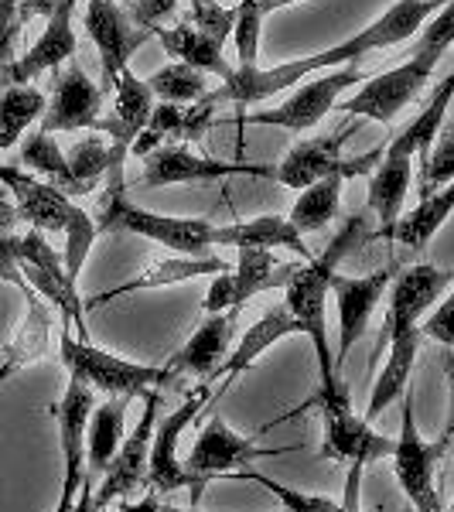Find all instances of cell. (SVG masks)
Returning a JSON list of instances; mask_svg holds the SVG:
<instances>
[{"mask_svg":"<svg viewBox=\"0 0 454 512\" xmlns=\"http://www.w3.org/2000/svg\"><path fill=\"white\" fill-rule=\"evenodd\" d=\"M441 7H444V0H396V4L386 7L373 24H366L359 35L338 41V45L325 48V52H318V55L267 65V69H260V65H236V69L229 72V79H222V86L209 96L216 99V103H239V106L263 103V99L284 93V89L318 76V72H325V69L356 65L359 59H366V55H373V52L403 45V41L414 38Z\"/></svg>","mask_w":454,"mask_h":512,"instance_id":"cell-1","label":"cell"},{"mask_svg":"<svg viewBox=\"0 0 454 512\" xmlns=\"http://www.w3.org/2000/svg\"><path fill=\"white\" fill-rule=\"evenodd\" d=\"M366 236H369L366 212H359V216H349V219H345V226L332 236V243H328L321 253L311 256V260H304L301 270L294 274V280L284 287L287 311L294 315L297 328H301V335L308 338L311 345H315V355H318V390H338V386H345L342 376L335 373L325 308H328V297H332V277L338 274V263H342L345 256L356 250V246Z\"/></svg>","mask_w":454,"mask_h":512,"instance_id":"cell-2","label":"cell"},{"mask_svg":"<svg viewBox=\"0 0 454 512\" xmlns=\"http://www.w3.org/2000/svg\"><path fill=\"white\" fill-rule=\"evenodd\" d=\"M454 45V0H444V7L427 21V28L420 31L414 52L407 62H400L396 69L383 72V76H369L362 86L345 99V117L352 120H376L390 123L407 110L414 99L424 93V86L431 82L437 62L444 59V52Z\"/></svg>","mask_w":454,"mask_h":512,"instance_id":"cell-3","label":"cell"},{"mask_svg":"<svg viewBox=\"0 0 454 512\" xmlns=\"http://www.w3.org/2000/svg\"><path fill=\"white\" fill-rule=\"evenodd\" d=\"M123 164L127 154L113 151L110 171H106V195L96 212L99 233H130L144 236L151 243L164 246L181 256H202L216 246V226L209 219L195 216H164V212H151L127 198V185H123Z\"/></svg>","mask_w":454,"mask_h":512,"instance_id":"cell-4","label":"cell"},{"mask_svg":"<svg viewBox=\"0 0 454 512\" xmlns=\"http://www.w3.org/2000/svg\"><path fill=\"white\" fill-rule=\"evenodd\" d=\"M59 359L69 379L89 386L93 393L123 396V400H134V396H144L147 390H164V386L181 383L164 366H144V362L123 359V355L110 349H99L93 342L72 338L69 328L59 338Z\"/></svg>","mask_w":454,"mask_h":512,"instance_id":"cell-5","label":"cell"},{"mask_svg":"<svg viewBox=\"0 0 454 512\" xmlns=\"http://www.w3.org/2000/svg\"><path fill=\"white\" fill-rule=\"evenodd\" d=\"M325 424V437H321V458L342 461V465H376V461L390 458L396 441L386 434L373 431L366 417L356 414L352 396L345 386L338 390H318L311 400Z\"/></svg>","mask_w":454,"mask_h":512,"instance_id":"cell-6","label":"cell"},{"mask_svg":"<svg viewBox=\"0 0 454 512\" xmlns=\"http://www.w3.org/2000/svg\"><path fill=\"white\" fill-rule=\"evenodd\" d=\"M369 76L356 65H338V69L318 72L315 79H304V86H297L284 103L270 106V110H253L246 113L243 123L250 127H277L291 130V134H304V130L318 127L328 113L335 110V103L349 89H359Z\"/></svg>","mask_w":454,"mask_h":512,"instance_id":"cell-7","label":"cell"},{"mask_svg":"<svg viewBox=\"0 0 454 512\" xmlns=\"http://www.w3.org/2000/svg\"><path fill=\"white\" fill-rule=\"evenodd\" d=\"M352 130H356V123H345V127L335 130V134L311 137V140L294 144L291 151L274 164V178L284 188H291V192H301V188L315 185L318 178H328V175H345V178L369 175V171L379 164V158H383L386 147L366 151V154H359V158H345L342 151H345V140H349Z\"/></svg>","mask_w":454,"mask_h":512,"instance_id":"cell-8","label":"cell"},{"mask_svg":"<svg viewBox=\"0 0 454 512\" xmlns=\"http://www.w3.org/2000/svg\"><path fill=\"white\" fill-rule=\"evenodd\" d=\"M18 263H21L24 280H28L52 308L62 311V325L76 328V338L89 342L86 304H82L79 284L69 277V270H65V263H62V253L48 243L41 229H28V233L18 239Z\"/></svg>","mask_w":454,"mask_h":512,"instance_id":"cell-9","label":"cell"},{"mask_svg":"<svg viewBox=\"0 0 454 512\" xmlns=\"http://www.w3.org/2000/svg\"><path fill=\"white\" fill-rule=\"evenodd\" d=\"M454 284V270H441L434 263H414V267L396 270L393 284H390V308H386V325L383 335H379V345L373 349V359H369V369L379 362V355L386 352V342L396 335L407 332H420L427 311L437 308V301L444 297V291Z\"/></svg>","mask_w":454,"mask_h":512,"instance_id":"cell-10","label":"cell"},{"mask_svg":"<svg viewBox=\"0 0 454 512\" xmlns=\"http://www.w3.org/2000/svg\"><path fill=\"white\" fill-rule=\"evenodd\" d=\"M301 444H291V448H267V444L253 441V437L236 434L233 427L222 420V414H212L209 424L198 431L192 451L185 458V472L195 478V482L209 485L212 478H226L233 472H243L253 461L263 458H284V454L297 451Z\"/></svg>","mask_w":454,"mask_h":512,"instance_id":"cell-11","label":"cell"},{"mask_svg":"<svg viewBox=\"0 0 454 512\" xmlns=\"http://www.w3.org/2000/svg\"><path fill=\"white\" fill-rule=\"evenodd\" d=\"M451 451V437L441 434L437 441H424L417 431V414H414V386H407L403 393V420H400V437H396L393 448V475L400 482V492L407 495L410 506H424L434 495H441L437 489V465L441 458Z\"/></svg>","mask_w":454,"mask_h":512,"instance_id":"cell-12","label":"cell"},{"mask_svg":"<svg viewBox=\"0 0 454 512\" xmlns=\"http://www.w3.org/2000/svg\"><path fill=\"white\" fill-rule=\"evenodd\" d=\"M209 400H212L209 386L198 383L195 390L181 400L178 410L158 417L154 441H151V475H147V489H151L154 495L175 492V489H192V506H198L205 485L195 482V478L185 472V465H181V458H178V441H181V434L188 431V424L202 414Z\"/></svg>","mask_w":454,"mask_h":512,"instance_id":"cell-13","label":"cell"},{"mask_svg":"<svg viewBox=\"0 0 454 512\" xmlns=\"http://www.w3.org/2000/svg\"><path fill=\"white\" fill-rule=\"evenodd\" d=\"M158 417H161V393L147 390L137 427L127 434V441H123L120 451L113 454L110 468H106L103 478H99V489H96L99 512L110 509L113 502H127L134 492L147 489V475H151V441H154Z\"/></svg>","mask_w":454,"mask_h":512,"instance_id":"cell-14","label":"cell"},{"mask_svg":"<svg viewBox=\"0 0 454 512\" xmlns=\"http://www.w3.org/2000/svg\"><path fill=\"white\" fill-rule=\"evenodd\" d=\"M396 277V263L383 270H373V274H335L332 277V301L338 308V349L332 352L335 359V373L342 376V366L349 359V352L356 349L366 335L369 321H373V311L379 308V301H386V291H390Z\"/></svg>","mask_w":454,"mask_h":512,"instance_id":"cell-15","label":"cell"},{"mask_svg":"<svg viewBox=\"0 0 454 512\" xmlns=\"http://www.w3.org/2000/svg\"><path fill=\"white\" fill-rule=\"evenodd\" d=\"M106 93L86 76V69L72 55L55 69L52 99L41 113V130L45 134H76V130H96L103 120Z\"/></svg>","mask_w":454,"mask_h":512,"instance_id":"cell-16","label":"cell"},{"mask_svg":"<svg viewBox=\"0 0 454 512\" xmlns=\"http://www.w3.org/2000/svg\"><path fill=\"white\" fill-rule=\"evenodd\" d=\"M89 38H93L99 52V89L113 93L117 76L130 65V55L140 48L151 31L137 28L130 14L120 7V0H86V14H82Z\"/></svg>","mask_w":454,"mask_h":512,"instance_id":"cell-17","label":"cell"},{"mask_svg":"<svg viewBox=\"0 0 454 512\" xmlns=\"http://www.w3.org/2000/svg\"><path fill=\"white\" fill-rule=\"evenodd\" d=\"M233 175H250V178H274V168L267 164H233L219 158H205L195 154L185 144H164L154 147L144 158V181L147 188H168V185H198V181H219Z\"/></svg>","mask_w":454,"mask_h":512,"instance_id":"cell-18","label":"cell"},{"mask_svg":"<svg viewBox=\"0 0 454 512\" xmlns=\"http://www.w3.org/2000/svg\"><path fill=\"white\" fill-rule=\"evenodd\" d=\"M0 185L14 195V209L28 222L31 229L41 233H65V226L79 212V205L62 192L59 185H48L45 178L31 175L21 164H0Z\"/></svg>","mask_w":454,"mask_h":512,"instance_id":"cell-19","label":"cell"},{"mask_svg":"<svg viewBox=\"0 0 454 512\" xmlns=\"http://www.w3.org/2000/svg\"><path fill=\"white\" fill-rule=\"evenodd\" d=\"M236 315H239V308L219 311V315H205V321L195 328L192 338H188V342L181 345L175 355H168L164 369H168V373H175L178 379L192 376V379H198V383L212 386L219 366L226 362V355H229Z\"/></svg>","mask_w":454,"mask_h":512,"instance_id":"cell-20","label":"cell"},{"mask_svg":"<svg viewBox=\"0 0 454 512\" xmlns=\"http://www.w3.org/2000/svg\"><path fill=\"white\" fill-rule=\"evenodd\" d=\"M216 99L202 96L198 103H154L151 120L140 130V137L134 140L130 154L144 161L154 147H164L171 140L178 144H195V140L205 137V130L216 123Z\"/></svg>","mask_w":454,"mask_h":512,"instance_id":"cell-21","label":"cell"},{"mask_svg":"<svg viewBox=\"0 0 454 512\" xmlns=\"http://www.w3.org/2000/svg\"><path fill=\"white\" fill-rule=\"evenodd\" d=\"M233 270L226 260L212 253H202V256H164V260L151 263L147 270H140L137 277L123 280V284L110 287V291H99L93 297H82L86 304V315L96 308H106L110 301L117 297H127V294H140V291H161V287H175V284H185V280H195V277H216V274H226Z\"/></svg>","mask_w":454,"mask_h":512,"instance_id":"cell-22","label":"cell"},{"mask_svg":"<svg viewBox=\"0 0 454 512\" xmlns=\"http://www.w3.org/2000/svg\"><path fill=\"white\" fill-rule=\"evenodd\" d=\"M113 110L110 117L99 120V134L110 137V147L120 154H130L134 140L140 137V130L147 127L151 120V110H154V93L147 86V79H140L134 69H123L117 76V86H113Z\"/></svg>","mask_w":454,"mask_h":512,"instance_id":"cell-23","label":"cell"},{"mask_svg":"<svg viewBox=\"0 0 454 512\" xmlns=\"http://www.w3.org/2000/svg\"><path fill=\"white\" fill-rule=\"evenodd\" d=\"M291 335H301V328H297L294 315L287 311V304H274V308L263 311V315L243 332V338H239L236 352L226 355V362L219 366V373H216L219 393L229 390L243 373H250L260 362V355L267 349H274L280 338H291ZM216 379H212V383H216Z\"/></svg>","mask_w":454,"mask_h":512,"instance_id":"cell-24","label":"cell"},{"mask_svg":"<svg viewBox=\"0 0 454 512\" xmlns=\"http://www.w3.org/2000/svg\"><path fill=\"white\" fill-rule=\"evenodd\" d=\"M304 260H277L274 250H257V246H236V263L229 270L233 280V308H243L257 294L284 291L301 270Z\"/></svg>","mask_w":454,"mask_h":512,"instance_id":"cell-25","label":"cell"},{"mask_svg":"<svg viewBox=\"0 0 454 512\" xmlns=\"http://www.w3.org/2000/svg\"><path fill=\"white\" fill-rule=\"evenodd\" d=\"M420 342H424V332H407V335H396L386 342V352H383L386 362L373 383V396H369L366 410H362V417H366L369 424L383 417L386 410L407 393L410 373H414V362L420 355Z\"/></svg>","mask_w":454,"mask_h":512,"instance_id":"cell-26","label":"cell"},{"mask_svg":"<svg viewBox=\"0 0 454 512\" xmlns=\"http://www.w3.org/2000/svg\"><path fill=\"white\" fill-rule=\"evenodd\" d=\"M154 38L161 41V48L171 55V62H185L192 69L205 72V76H216V79H229V72L236 65H229L226 59V45H219L216 38H209L205 31H198L195 24H175V28H158L151 31Z\"/></svg>","mask_w":454,"mask_h":512,"instance_id":"cell-27","label":"cell"},{"mask_svg":"<svg viewBox=\"0 0 454 512\" xmlns=\"http://www.w3.org/2000/svg\"><path fill=\"white\" fill-rule=\"evenodd\" d=\"M216 246H257V250H291L297 260H311L304 236L291 226L287 216H257L243 222L216 226Z\"/></svg>","mask_w":454,"mask_h":512,"instance_id":"cell-28","label":"cell"},{"mask_svg":"<svg viewBox=\"0 0 454 512\" xmlns=\"http://www.w3.org/2000/svg\"><path fill=\"white\" fill-rule=\"evenodd\" d=\"M410 181H414V161H390L379 158L373 178H369V212L379 222V236L393 243V229L396 219H400L403 198L410 192Z\"/></svg>","mask_w":454,"mask_h":512,"instance_id":"cell-29","label":"cell"},{"mask_svg":"<svg viewBox=\"0 0 454 512\" xmlns=\"http://www.w3.org/2000/svg\"><path fill=\"white\" fill-rule=\"evenodd\" d=\"M451 216H454V178L444 188L420 198L407 216L396 219L393 243H400L403 250H410V253H420L437 233H441L444 222Z\"/></svg>","mask_w":454,"mask_h":512,"instance_id":"cell-30","label":"cell"},{"mask_svg":"<svg viewBox=\"0 0 454 512\" xmlns=\"http://www.w3.org/2000/svg\"><path fill=\"white\" fill-rule=\"evenodd\" d=\"M127 403L123 396H110L106 403L93 407L86 424V478H103L110 468L113 454L123 444V417H127Z\"/></svg>","mask_w":454,"mask_h":512,"instance_id":"cell-31","label":"cell"},{"mask_svg":"<svg viewBox=\"0 0 454 512\" xmlns=\"http://www.w3.org/2000/svg\"><path fill=\"white\" fill-rule=\"evenodd\" d=\"M345 175H328L318 178L315 185L301 188L297 202L291 205V226L301 236L308 233H321V229L332 226V219L338 216V205H342V188H345Z\"/></svg>","mask_w":454,"mask_h":512,"instance_id":"cell-32","label":"cell"},{"mask_svg":"<svg viewBox=\"0 0 454 512\" xmlns=\"http://www.w3.org/2000/svg\"><path fill=\"white\" fill-rule=\"evenodd\" d=\"M48 99L38 86H0V154L11 151L28 134V127L41 120Z\"/></svg>","mask_w":454,"mask_h":512,"instance_id":"cell-33","label":"cell"},{"mask_svg":"<svg viewBox=\"0 0 454 512\" xmlns=\"http://www.w3.org/2000/svg\"><path fill=\"white\" fill-rule=\"evenodd\" d=\"M21 294H24V301H28V315H24L18 335H14V342L7 345V352H4L18 369L38 362L48 349V338H52V311L41 301V294L31 284L24 287Z\"/></svg>","mask_w":454,"mask_h":512,"instance_id":"cell-34","label":"cell"},{"mask_svg":"<svg viewBox=\"0 0 454 512\" xmlns=\"http://www.w3.org/2000/svg\"><path fill=\"white\" fill-rule=\"evenodd\" d=\"M21 168H28L31 175H38V178H52L62 192L65 188H72V195H76V181H72L69 158L62 154L55 134H45L41 127L35 130V134H28L21 140Z\"/></svg>","mask_w":454,"mask_h":512,"instance_id":"cell-35","label":"cell"},{"mask_svg":"<svg viewBox=\"0 0 454 512\" xmlns=\"http://www.w3.org/2000/svg\"><path fill=\"white\" fill-rule=\"evenodd\" d=\"M147 86L161 103H198L202 96H209V76L185 62H168L147 79Z\"/></svg>","mask_w":454,"mask_h":512,"instance_id":"cell-36","label":"cell"},{"mask_svg":"<svg viewBox=\"0 0 454 512\" xmlns=\"http://www.w3.org/2000/svg\"><path fill=\"white\" fill-rule=\"evenodd\" d=\"M65 158H69L72 181H76V195H89L110 171L113 147L103 137H82L79 144H72V151Z\"/></svg>","mask_w":454,"mask_h":512,"instance_id":"cell-37","label":"cell"},{"mask_svg":"<svg viewBox=\"0 0 454 512\" xmlns=\"http://www.w3.org/2000/svg\"><path fill=\"white\" fill-rule=\"evenodd\" d=\"M420 161V198L444 188L454 178V123L444 120L434 134L431 147L417 154Z\"/></svg>","mask_w":454,"mask_h":512,"instance_id":"cell-38","label":"cell"},{"mask_svg":"<svg viewBox=\"0 0 454 512\" xmlns=\"http://www.w3.org/2000/svg\"><path fill=\"white\" fill-rule=\"evenodd\" d=\"M226 478H236V482H257L263 485L267 492H274L280 499V506H284V512H338V499H332V495H318V492H297L291 489V485L277 482V478L263 475L257 472V468H243V472H233Z\"/></svg>","mask_w":454,"mask_h":512,"instance_id":"cell-39","label":"cell"},{"mask_svg":"<svg viewBox=\"0 0 454 512\" xmlns=\"http://www.w3.org/2000/svg\"><path fill=\"white\" fill-rule=\"evenodd\" d=\"M263 21H267V14H263L260 0H239V4H236V28H233V41H236L239 65H260Z\"/></svg>","mask_w":454,"mask_h":512,"instance_id":"cell-40","label":"cell"},{"mask_svg":"<svg viewBox=\"0 0 454 512\" xmlns=\"http://www.w3.org/2000/svg\"><path fill=\"white\" fill-rule=\"evenodd\" d=\"M18 209H14L7 198H0V280L4 284H14L18 291L28 287V280L21 274V263H18V233H14V226H18Z\"/></svg>","mask_w":454,"mask_h":512,"instance_id":"cell-41","label":"cell"},{"mask_svg":"<svg viewBox=\"0 0 454 512\" xmlns=\"http://www.w3.org/2000/svg\"><path fill=\"white\" fill-rule=\"evenodd\" d=\"M188 24H195L198 31H205V35L216 38L219 45H226L236 28V7H226L222 0H192V7H188Z\"/></svg>","mask_w":454,"mask_h":512,"instance_id":"cell-42","label":"cell"},{"mask_svg":"<svg viewBox=\"0 0 454 512\" xmlns=\"http://www.w3.org/2000/svg\"><path fill=\"white\" fill-rule=\"evenodd\" d=\"M420 332H424V338H434V342H441L444 349L454 352V284H451L448 297H441L437 308L427 315V321L420 325Z\"/></svg>","mask_w":454,"mask_h":512,"instance_id":"cell-43","label":"cell"},{"mask_svg":"<svg viewBox=\"0 0 454 512\" xmlns=\"http://www.w3.org/2000/svg\"><path fill=\"white\" fill-rule=\"evenodd\" d=\"M181 0H130V21L144 31H154L178 11Z\"/></svg>","mask_w":454,"mask_h":512,"instance_id":"cell-44","label":"cell"},{"mask_svg":"<svg viewBox=\"0 0 454 512\" xmlns=\"http://www.w3.org/2000/svg\"><path fill=\"white\" fill-rule=\"evenodd\" d=\"M21 24V0H0V72L14 48V38L21 35Z\"/></svg>","mask_w":454,"mask_h":512,"instance_id":"cell-45","label":"cell"},{"mask_svg":"<svg viewBox=\"0 0 454 512\" xmlns=\"http://www.w3.org/2000/svg\"><path fill=\"white\" fill-rule=\"evenodd\" d=\"M202 311L205 315H219V311H233V280H229V270L226 274H216L205 291V301H202Z\"/></svg>","mask_w":454,"mask_h":512,"instance_id":"cell-46","label":"cell"},{"mask_svg":"<svg viewBox=\"0 0 454 512\" xmlns=\"http://www.w3.org/2000/svg\"><path fill=\"white\" fill-rule=\"evenodd\" d=\"M362 468H366V465H349V475H345V499L338 502V512H359V499H362Z\"/></svg>","mask_w":454,"mask_h":512,"instance_id":"cell-47","label":"cell"},{"mask_svg":"<svg viewBox=\"0 0 454 512\" xmlns=\"http://www.w3.org/2000/svg\"><path fill=\"white\" fill-rule=\"evenodd\" d=\"M59 4H62V0H21V21L48 18V14H52Z\"/></svg>","mask_w":454,"mask_h":512,"instance_id":"cell-48","label":"cell"},{"mask_svg":"<svg viewBox=\"0 0 454 512\" xmlns=\"http://www.w3.org/2000/svg\"><path fill=\"white\" fill-rule=\"evenodd\" d=\"M147 512H198L195 506L192 509H178V506H168V502H161L158 495H147Z\"/></svg>","mask_w":454,"mask_h":512,"instance_id":"cell-49","label":"cell"},{"mask_svg":"<svg viewBox=\"0 0 454 512\" xmlns=\"http://www.w3.org/2000/svg\"><path fill=\"white\" fill-rule=\"evenodd\" d=\"M297 4H304V0H260V7H263V14H277V11H284V7H297Z\"/></svg>","mask_w":454,"mask_h":512,"instance_id":"cell-50","label":"cell"},{"mask_svg":"<svg viewBox=\"0 0 454 512\" xmlns=\"http://www.w3.org/2000/svg\"><path fill=\"white\" fill-rule=\"evenodd\" d=\"M407 512H444V499L441 495H434L431 502H424V506H410Z\"/></svg>","mask_w":454,"mask_h":512,"instance_id":"cell-51","label":"cell"},{"mask_svg":"<svg viewBox=\"0 0 454 512\" xmlns=\"http://www.w3.org/2000/svg\"><path fill=\"white\" fill-rule=\"evenodd\" d=\"M14 373H18V366H14L11 359H4V362H0V386H4L7 379H11Z\"/></svg>","mask_w":454,"mask_h":512,"instance_id":"cell-52","label":"cell"},{"mask_svg":"<svg viewBox=\"0 0 454 512\" xmlns=\"http://www.w3.org/2000/svg\"><path fill=\"white\" fill-rule=\"evenodd\" d=\"M123 4H130V0H123Z\"/></svg>","mask_w":454,"mask_h":512,"instance_id":"cell-53","label":"cell"}]
</instances>
